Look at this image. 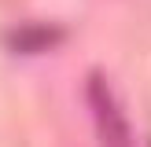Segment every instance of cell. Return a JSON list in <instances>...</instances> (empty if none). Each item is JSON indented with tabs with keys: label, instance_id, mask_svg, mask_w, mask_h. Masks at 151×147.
<instances>
[{
	"label": "cell",
	"instance_id": "cell-1",
	"mask_svg": "<svg viewBox=\"0 0 151 147\" xmlns=\"http://www.w3.org/2000/svg\"><path fill=\"white\" fill-rule=\"evenodd\" d=\"M88 110H92V125H96V136H100L103 147H133L129 121H125L114 92L107 88V81L100 74L88 81Z\"/></svg>",
	"mask_w": 151,
	"mask_h": 147
}]
</instances>
